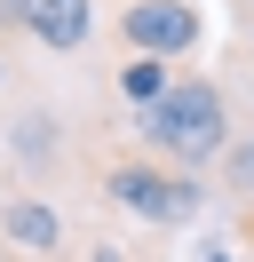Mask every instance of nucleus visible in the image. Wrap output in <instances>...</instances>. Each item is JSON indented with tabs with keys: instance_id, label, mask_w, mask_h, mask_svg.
I'll return each instance as SVG.
<instances>
[{
	"instance_id": "nucleus-1",
	"label": "nucleus",
	"mask_w": 254,
	"mask_h": 262,
	"mask_svg": "<svg viewBox=\"0 0 254 262\" xmlns=\"http://www.w3.org/2000/svg\"><path fill=\"white\" fill-rule=\"evenodd\" d=\"M238 112H230V88L215 72H175L143 112H127V143L151 151V159L183 167V175H215V159L238 143Z\"/></svg>"
},
{
	"instance_id": "nucleus-2",
	"label": "nucleus",
	"mask_w": 254,
	"mask_h": 262,
	"mask_svg": "<svg viewBox=\"0 0 254 262\" xmlns=\"http://www.w3.org/2000/svg\"><path fill=\"white\" fill-rule=\"evenodd\" d=\"M88 183H95V207L127 214V223L159 230V238H167V230H190L206 214V175H183V167L151 159V151H135V143L95 151V159H88Z\"/></svg>"
},
{
	"instance_id": "nucleus-3",
	"label": "nucleus",
	"mask_w": 254,
	"mask_h": 262,
	"mask_svg": "<svg viewBox=\"0 0 254 262\" xmlns=\"http://www.w3.org/2000/svg\"><path fill=\"white\" fill-rule=\"evenodd\" d=\"M0 159H8L16 183H32V191H48V183H64V167H72V127H64L56 103H8V119H0Z\"/></svg>"
},
{
	"instance_id": "nucleus-4",
	"label": "nucleus",
	"mask_w": 254,
	"mask_h": 262,
	"mask_svg": "<svg viewBox=\"0 0 254 262\" xmlns=\"http://www.w3.org/2000/svg\"><path fill=\"white\" fill-rule=\"evenodd\" d=\"M0 246L16 262H79V230L64 223V207L16 175H0Z\"/></svg>"
},
{
	"instance_id": "nucleus-5",
	"label": "nucleus",
	"mask_w": 254,
	"mask_h": 262,
	"mask_svg": "<svg viewBox=\"0 0 254 262\" xmlns=\"http://www.w3.org/2000/svg\"><path fill=\"white\" fill-rule=\"evenodd\" d=\"M111 32H119V56L183 64V56H199V40H206V8L199 0H127L119 16H111Z\"/></svg>"
},
{
	"instance_id": "nucleus-6",
	"label": "nucleus",
	"mask_w": 254,
	"mask_h": 262,
	"mask_svg": "<svg viewBox=\"0 0 254 262\" xmlns=\"http://www.w3.org/2000/svg\"><path fill=\"white\" fill-rule=\"evenodd\" d=\"M16 24L40 56H88L103 32V0H16Z\"/></svg>"
},
{
	"instance_id": "nucleus-7",
	"label": "nucleus",
	"mask_w": 254,
	"mask_h": 262,
	"mask_svg": "<svg viewBox=\"0 0 254 262\" xmlns=\"http://www.w3.org/2000/svg\"><path fill=\"white\" fill-rule=\"evenodd\" d=\"M215 199H230V207H238V230L254 238V135H238V143L215 159Z\"/></svg>"
},
{
	"instance_id": "nucleus-8",
	"label": "nucleus",
	"mask_w": 254,
	"mask_h": 262,
	"mask_svg": "<svg viewBox=\"0 0 254 262\" xmlns=\"http://www.w3.org/2000/svg\"><path fill=\"white\" fill-rule=\"evenodd\" d=\"M167 80H175V64H159V56H119V64H111V96H119L127 112H143Z\"/></svg>"
},
{
	"instance_id": "nucleus-9",
	"label": "nucleus",
	"mask_w": 254,
	"mask_h": 262,
	"mask_svg": "<svg viewBox=\"0 0 254 262\" xmlns=\"http://www.w3.org/2000/svg\"><path fill=\"white\" fill-rule=\"evenodd\" d=\"M79 262H159V246H127V238H79Z\"/></svg>"
},
{
	"instance_id": "nucleus-10",
	"label": "nucleus",
	"mask_w": 254,
	"mask_h": 262,
	"mask_svg": "<svg viewBox=\"0 0 254 262\" xmlns=\"http://www.w3.org/2000/svg\"><path fill=\"white\" fill-rule=\"evenodd\" d=\"M0 96H8V56H0Z\"/></svg>"
},
{
	"instance_id": "nucleus-11",
	"label": "nucleus",
	"mask_w": 254,
	"mask_h": 262,
	"mask_svg": "<svg viewBox=\"0 0 254 262\" xmlns=\"http://www.w3.org/2000/svg\"><path fill=\"white\" fill-rule=\"evenodd\" d=\"M238 8H246V16H254V0H238Z\"/></svg>"
},
{
	"instance_id": "nucleus-12",
	"label": "nucleus",
	"mask_w": 254,
	"mask_h": 262,
	"mask_svg": "<svg viewBox=\"0 0 254 262\" xmlns=\"http://www.w3.org/2000/svg\"><path fill=\"white\" fill-rule=\"evenodd\" d=\"M0 262H16V254H8V246H0Z\"/></svg>"
}]
</instances>
